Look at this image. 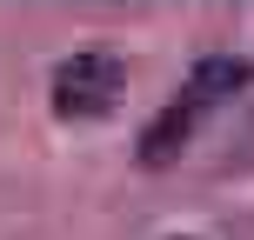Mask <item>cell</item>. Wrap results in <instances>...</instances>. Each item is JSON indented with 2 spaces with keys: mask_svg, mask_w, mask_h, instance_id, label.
Segmentation results:
<instances>
[{
  "mask_svg": "<svg viewBox=\"0 0 254 240\" xmlns=\"http://www.w3.org/2000/svg\"><path fill=\"white\" fill-rule=\"evenodd\" d=\"M114 94H121V60L114 53H74V60H61V74H54V107H61L67 120L107 114Z\"/></svg>",
  "mask_w": 254,
  "mask_h": 240,
  "instance_id": "obj_2",
  "label": "cell"
},
{
  "mask_svg": "<svg viewBox=\"0 0 254 240\" xmlns=\"http://www.w3.org/2000/svg\"><path fill=\"white\" fill-rule=\"evenodd\" d=\"M248 80V67L241 60H207V67H194V80L181 87V100H167L161 107V120L147 127V140H140V160L147 167H167L181 147L194 140V127H201V114L221 100V94H234Z\"/></svg>",
  "mask_w": 254,
  "mask_h": 240,
  "instance_id": "obj_1",
  "label": "cell"
}]
</instances>
